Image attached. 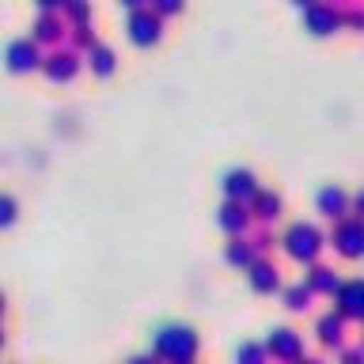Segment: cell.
I'll return each instance as SVG.
<instances>
[{"label":"cell","mask_w":364,"mask_h":364,"mask_svg":"<svg viewBox=\"0 0 364 364\" xmlns=\"http://www.w3.org/2000/svg\"><path fill=\"white\" fill-rule=\"evenodd\" d=\"M125 34H129L133 46H156L164 38V16L152 8H136V11H129V19H125Z\"/></svg>","instance_id":"obj_1"},{"label":"cell","mask_w":364,"mask_h":364,"mask_svg":"<svg viewBox=\"0 0 364 364\" xmlns=\"http://www.w3.org/2000/svg\"><path fill=\"white\" fill-rule=\"evenodd\" d=\"M284 250L296 262H315L318 250H323V235H318L315 224H292L289 235H284Z\"/></svg>","instance_id":"obj_2"},{"label":"cell","mask_w":364,"mask_h":364,"mask_svg":"<svg viewBox=\"0 0 364 364\" xmlns=\"http://www.w3.org/2000/svg\"><path fill=\"white\" fill-rule=\"evenodd\" d=\"M193 349H198V338H193V330H186V326H164L156 334V353H159V357L190 360Z\"/></svg>","instance_id":"obj_3"},{"label":"cell","mask_w":364,"mask_h":364,"mask_svg":"<svg viewBox=\"0 0 364 364\" xmlns=\"http://www.w3.org/2000/svg\"><path fill=\"white\" fill-rule=\"evenodd\" d=\"M304 27L311 31L315 38L334 34L338 27H346V19H341V4H334V0H315L311 8H304Z\"/></svg>","instance_id":"obj_4"},{"label":"cell","mask_w":364,"mask_h":364,"mask_svg":"<svg viewBox=\"0 0 364 364\" xmlns=\"http://www.w3.org/2000/svg\"><path fill=\"white\" fill-rule=\"evenodd\" d=\"M42 65H46L42 42H34V38H16V42H8V68H11L16 76L34 73V68H42Z\"/></svg>","instance_id":"obj_5"},{"label":"cell","mask_w":364,"mask_h":364,"mask_svg":"<svg viewBox=\"0 0 364 364\" xmlns=\"http://www.w3.org/2000/svg\"><path fill=\"white\" fill-rule=\"evenodd\" d=\"M42 73H46V80H53V84H65V80H73L80 73V53L73 46H57V50L46 53Z\"/></svg>","instance_id":"obj_6"},{"label":"cell","mask_w":364,"mask_h":364,"mask_svg":"<svg viewBox=\"0 0 364 364\" xmlns=\"http://www.w3.org/2000/svg\"><path fill=\"white\" fill-rule=\"evenodd\" d=\"M68 31H73V27H68V19L61 16V11H38V19H34V27H31V38L57 50Z\"/></svg>","instance_id":"obj_7"},{"label":"cell","mask_w":364,"mask_h":364,"mask_svg":"<svg viewBox=\"0 0 364 364\" xmlns=\"http://www.w3.org/2000/svg\"><path fill=\"white\" fill-rule=\"evenodd\" d=\"M334 247H338V255H346V258H360L364 255V220H338Z\"/></svg>","instance_id":"obj_8"},{"label":"cell","mask_w":364,"mask_h":364,"mask_svg":"<svg viewBox=\"0 0 364 364\" xmlns=\"http://www.w3.org/2000/svg\"><path fill=\"white\" fill-rule=\"evenodd\" d=\"M224 193H228V201H255L258 198V178H255V171H243V167H235V171H228L224 175Z\"/></svg>","instance_id":"obj_9"},{"label":"cell","mask_w":364,"mask_h":364,"mask_svg":"<svg viewBox=\"0 0 364 364\" xmlns=\"http://www.w3.org/2000/svg\"><path fill=\"white\" fill-rule=\"evenodd\" d=\"M250 216H255V213H250L247 201H224L220 213H216V224H220L228 235H243L247 224H250Z\"/></svg>","instance_id":"obj_10"},{"label":"cell","mask_w":364,"mask_h":364,"mask_svg":"<svg viewBox=\"0 0 364 364\" xmlns=\"http://www.w3.org/2000/svg\"><path fill=\"white\" fill-rule=\"evenodd\" d=\"M315 205H318V213L326 216V220H346V213H349V193L341 190V186H323L318 190V198H315Z\"/></svg>","instance_id":"obj_11"},{"label":"cell","mask_w":364,"mask_h":364,"mask_svg":"<svg viewBox=\"0 0 364 364\" xmlns=\"http://www.w3.org/2000/svg\"><path fill=\"white\" fill-rule=\"evenodd\" d=\"M338 311L346 318H364V281H349L338 289Z\"/></svg>","instance_id":"obj_12"},{"label":"cell","mask_w":364,"mask_h":364,"mask_svg":"<svg viewBox=\"0 0 364 364\" xmlns=\"http://www.w3.org/2000/svg\"><path fill=\"white\" fill-rule=\"evenodd\" d=\"M266 349L277 360H296V357H300V334H296V330H273L269 341H266Z\"/></svg>","instance_id":"obj_13"},{"label":"cell","mask_w":364,"mask_h":364,"mask_svg":"<svg viewBox=\"0 0 364 364\" xmlns=\"http://www.w3.org/2000/svg\"><path fill=\"white\" fill-rule=\"evenodd\" d=\"M84 65H87L95 76H110L114 68H118V57H114V50H110V46L95 42V46H91V50L84 53Z\"/></svg>","instance_id":"obj_14"},{"label":"cell","mask_w":364,"mask_h":364,"mask_svg":"<svg viewBox=\"0 0 364 364\" xmlns=\"http://www.w3.org/2000/svg\"><path fill=\"white\" fill-rule=\"evenodd\" d=\"M250 213H255V220H262V224L277 220V216H281V198H277V193H269V190H258V198L250 201Z\"/></svg>","instance_id":"obj_15"},{"label":"cell","mask_w":364,"mask_h":364,"mask_svg":"<svg viewBox=\"0 0 364 364\" xmlns=\"http://www.w3.org/2000/svg\"><path fill=\"white\" fill-rule=\"evenodd\" d=\"M250 284H255V292H273L277 289V269L269 262H255L250 266Z\"/></svg>","instance_id":"obj_16"},{"label":"cell","mask_w":364,"mask_h":364,"mask_svg":"<svg viewBox=\"0 0 364 364\" xmlns=\"http://www.w3.org/2000/svg\"><path fill=\"white\" fill-rule=\"evenodd\" d=\"M307 289H311V292H338L341 284H338V277H334V269L315 266L311 273H307Z\"/></svg>","instance_id":"obj_17"},{"label":"cell","mask_w":364,"mask_h":364,"mask_svg":"<svg viewBox=\"0 0 364 364\" xmlns=\"http://www.w3.org/2000/svg\"><path fill=\"white\" fill-rule=\"evenodd\" d=\"M255 255H258V247L239 239V235H235V243H228V262L232 266H255Z\"/></svg>","instance_id":"obj_18"},{"label":"cell","mask_w":364,"mask_h":364,"mask_svg":"<svg viewBox=\"0 0 364 364\" xmlns=\"http://www.w3.org/2000/svg\"><path fill=\"white\" fill-rule=\"evenodd\" d=\"M99 38H95V23H76L73 31H68V46H73V50L80 53V50H91V46H95Z\"/></svg>","instance_id":"obj_19"},{"label":"cell","mask_w":364,"mask_h":364,"mask_svg":"<svg viewBox=\"0 0 364 364\" xmlns=\"http://www.w3.org/2000/svg\"><path fill=\"white\" fill-rule=\"evenodd\" d=\"M341 318H346L341 311L318 318V341H323V346H338V341H341Z\"/></svg>","instance_id":"obj_20"},{"label":"cell","mask_w":364,"mask_h":364,"mask_svg":"<svg viewBox=\"0 0 364 364\" xmlns=\"http://www.w3.org/2000/svg\"><path fill=\"white\" fill-rule=\"evenodd\" d=\"M61 16L68 19V27H76V23H91V0H68L61 8Z\"/></svg>","instance_id":"obj_21"},{"label":"cell","mask_w":364,"mask_h":364,"mask_svg":"<svg viewBox=\"0 0 364 364\" xmlns=\"http://www.w3.org/2000/svg\"><path fill=\"white\" fill-rule=\"evenodd\" d=\"M307 300H311V289H304V284H292V289L284 292V304H289V311H304Z\"/></svg>","instance_id":"obj_22"},{"label":"cell","mask_w":364,"mask_h":364,"mask_svg":"<svg viewBox=\"0 0 364 364\" xmlns=\"http://www.w3.org/2000/svg\"><path fill=\"white\" fill-rule=\"evenodd\" d=\"M341 19H346L349 31H364V8L360 4H346L341 8Z\"/></svg>","instance_id":"obj_23"},{"label":"cell","mask_w":364,"mask_h":364,"mask_svg":"<svg viewBox=\"0 0 364 364\" xmlns=\"http://www.w3.org/2000/svg\"><path fill=\"white\" fill-rule=\"evenodd\" d=\"M186 8V0H152V11H159V16H178V11Z\"/></svg>","instance_id":"obj_24"},{"label":"cell","mask_w":364,"mask_h":364,"mask_svg":"<svg viewBox=\"0 0 364 364\" xmlns=\"http://www.w3.org/2000/svg\"><path fill=\"white\" fill-rule=\"evenodd\" d=\"M262 357H266L262 346H243L239 349V364H262Z\"/></svg>","instance_id":"obj_25"},{"label":"cell","mask_w":364,"mask_h":364,"mask_svg":"<svg viewBox=\"0 0 364 364\" xmlns=\"http://www.w3.org/2000/svg\"><path fill=\"white\" fill-rule=\"evenodd\" d=\"M34 4H38V11H61L68 0H34Z\"/></svg>","instance_id":"obj_26"},{"label":"cell","mask_w":364,"mask_h":364,"mask_svg":"<svg viewBox=\"0 0 364 364\" xmlns=\"http://www.w3.org/2000/svg\"><path fill=\"white\" fill-rule=\"evenodd\" d=\"M0 220H4V224L16 220V198H4V213H0Z\"/></svg>","instance_id":"obj_27"},{"label":"cell","mask_w":364,"mask_h":364,"mask_svg":"<svg viewBox=\"0 0 364 364\" xmlns=\"http://www.w3.org/2000/svg\"><path fill=\"white\" fill-rule=\"evenodd\" d=\"M353 213H357V220H364V186L353 193Z\"/></svg>","instance_id":"obj_28"},{"label":"cell","mask_w":364,"mask_h":364,"mask_svg":"<svg viewBox=\"0 0 364 364\" xmlns=\"http://www.w3.org/2000/svg\"><path fill=\"white\" fill-rule=\"evenodd\" d=\"M341 364H364V349H349L346 357H341Z\"/></svg>","instance_id":"obj_29"},{"label":"cell","mask_w":364,"mask_h":364,"mask_svg":"<svg viewBox=\"0 0 364 364\" xmlns=\"http://www.w3.org/2000/svg\"><path fill=\"white\" fill-rule=\"evenodd\" d=\"M118 4H125L129 11H136V8H152V0H118Z\"/></svg>","instance_id":"obj_30"},{"label":"cell","mask_w":364,"mask_h":364,"mask_svg":"<svg viewBox=\"0 0 364 364\" xmlns=\"http://www.w3.org/2000/svg\"><path fill=\"white\" fill-rule=\"evenodd\" d=\"M292 4H296V8H300V11H304V8H311V4H315V0H292Z\"/></svg>","instance_id":"obj_31"},{"label":"cell","mask_w":364,"mask_h":364,"mask_svg":"<svg viewBox=\"0 0 364 364\" xmlns=\"http://www.w3.org/2000/svg\"><path fill=\"white\" fill-rule=\"evenodd\" d=\"M133 364H156V360H148V357H136Z\"/></svg>","instance_id":"obj_32"},{"label":"cell","mask_w":364,"mask_h":364,"mask_svg":"<svg viewBox=\"0 0 364 364\" xmlns=\"http://www.w3.org/2000/svg\"><path fill=\"white\" fill-rule=\"evenodd\" d=\"M300 364H318V360H300Z\"/></svg>","instance_id":"obj_33"},{"label":"cell","mask_w":364,"mask_h":364,"mask_svg":"<svg viewBox=\"0 0 364 364\" xmlns=\"http://www.w3.org/2000/svg\"><path fill=\"white\" fill-rule=\"evenodd\" d=\"M175 364H190V360H175Z\"/></svg>","instance_id":"obj_34"}]
</instances>
